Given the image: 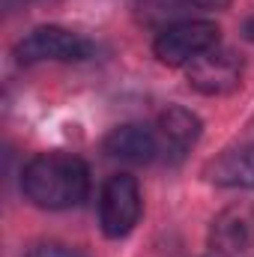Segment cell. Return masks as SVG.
<instances>
[{
    "instance_id": "cell-1",
    "label": "cell",
    "mask_w": 254,
    "mask_h": 257,
    "mask_svg": "<svg viewBox=\"0 0 254 257\" xmlns=\"http://www.w3.org/2000/svg\"><path fill=\"white\" fill-rule=\"evenodd\" d=\"M21 189L42 209H69L87 197L90 171L84 159L72 153H39L24 165Z\"/></svg>"
},
{
    "instance_id": "cell-2",
    "label": "cell",
    "mask_w": 254,
    "mask_h": 257,
    "mask_svg": "<svg viewBox=\"0 0 254 257\" xmlns=\"http://www.w3.org/2000/svg\"><path fill=\"white\" fill-rule=\"evenodd\" d=\"M218 24L215 21H177V24H168L156 42H153V54L156 60L165 66H189L194 63L200 54L218 48Z\"/></svg>"
},
{
    "instance_id": "cell-3",
    "label": "cell",
    "mask_w": 254,
    "mask_h": 257,
    "mask_svg": "<svg viewBox=\"0 0 254 257\" xmlns=\"http://www.w3.org/2000/svg\"><path fill=\"white\" fill-rule=\"evenodd\" d=\"M93 54V42L84 39L81 33H72L66 27L48 24L36 27L15 45V60L24 66L45 63V60H87Z\"/></svg>"
},
{
    "instance_id": "cell-4",
    "label": "cell",
    "mask_w": 254,
    "mask_h": 257,
    "mask_svg": "<svg viewBox=\"0 0 254 257\" xmlns=\"http://www.w3.org/2000/svg\"><path fill=\"white\" fill-rule=\"evenodd\" d=\"M99 218H102V233L108 239H120L132 233V227L141 218V186L132 174L108 177V183L102 186Z\"/></svg>"
},
{
    "instance_id": "cell-5",
    "label": "cell",
    "mask_w": 254,
    "mask_h": 257,
    "mask_svg": "<svg viewBox=\"0 0 254 257\" xmlns=\"http://www.w3.org/2000/svg\"><path fill=\"white\" fill-rule=\"evenodd\" d=\"M209 248L218 257H239L254 248V203L239 200L224 206L209 224Z\"/></svg>"
},
{
    "instance_id": "cell-6",
    "label": "cell",
    "mask_w": 254,
    "mask_h": 257,
    "mask_svg": "<svg viewBox=\"0 0 254 257\" xmlns=\"http://www.w3.org/2000/svg\"><path fill=\"white\" fill-rule=\"evenodd\" d=\"M189 84L203 96H227L242 84V60L227 48H212L189 63Z\"/></svg>"
},
{
    "instance_id": "cell-7",
    "label": "cell",
    "mask_w": 254,
    "mask_h": 257,
    "mask_svg": "<svg viewBox=\"0 0 254 257\" xmlns=\"http://www.w3.org/2000/svg\"><path fill=\"white\" fill-rule=\"evenodd\" d=\"M105 153L111 159H120V162H132V165H147L159 156L162 144H159V135L150 132V128L138 126V123H126V126H117L108 138H105Z\"/></svg>"
},
{
    "instance_id": "cell-8",
    "label": "cell",
    "mask_w": 254,
    "mask_h": 257,
    "mask_svg": "<svg viewBox=\"0 0 254 257\" xmlns=\"http://www.w3.org/2000/svg\"><path fill=\"white\" fill-rule=\"evenodd\" d=\"M200 132H203V123L197 114H191L189 108H168L162 117H159V144L165 150H171L174 156H186L191 147L200 141Z\"/></svg>"
},
{
    "instance_id": "cell-9",
    "label": "cell",
    "mask_w": 254,
    "mask_h": 257,
    "mask_svg": "<svg viewBox=\"0 0 254 257\" xmlns=\"http://www.w3.org/2000/svg\"><path fill=\"white\" fill-rule=\"evenodd\" d=\"M206 177L215 186H230V189H254V147L230 150L221 159H215L206 171Z\"/></svg>"
},
{
    "instance_id": "cell-10",
    "label": "cell",
    "mask_w": 254,
    "mask_h": 257,
    "mask_svg": "<svg viewBox=\"0 0 254 257\" xmlns=\"http://www.w3.org/2000/svg\"><path fill=\"white\" fill-rule=\"evenodd\" d=\"M24 257H87V254L75 245H66V242H39Z\"/></svg>"
},
{
    "instance_id": "cell-11",
    "label": "cell",
    "mask_w": 254,
    "mask_h": 257,
    "mask_svg": "<svg viewBox=\"0 0 254 257\" xmlns=\"http://www.w3.org/2000/svg\"><path fill=\"white\" fill-rule=\"evenodd\" d=\"M183 3L197 6V9H215V12H221V9L230 6V0H183Z\"/></svg>"
},
{
    "instance_id": "cell-12",
    "label": "cell",
    "mask_w": 254,
    "mask_h": 257,
    "mask_svg": "<svg viewBox=\"0 0 254 257\" xmlns=\"http://www.w3.org/2000/svg\"><path fill=\"white\" fill-rule=\"evenodd\" d=\"M245 36L254 42V18H248V21H245Z\"/></svg>"
}]
</instances>
